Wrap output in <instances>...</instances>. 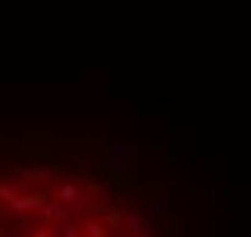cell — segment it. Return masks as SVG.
<instances>
[{
    "instance_id": "obj_1",
    "label": "cell",
    "mask_w": 251,
    "mask_h": 237,
    "mask_svg": "<svg viewBox=\"0 0 251 237\" xmlns=\"http://www.w3.org/2000/svg\"><path fill=\"white\" fill-rule=\"evenodd\" d=\"M11 208H19V212H37V208H44V190H33V194H25V197H15Z\"/></svg>"
},
{
    "instance_id": "obj_2",
    "label": "cell",
    "mask_w": 251,
    "mask_h": 237,
    "mask_svg": "<svg viewBox=\"0 0 251 237\" xmlns=\"http://www.w3.org/2000/svg\"><path fill=\"white\" fill-rule=\"evenodd\" d=\"M80 237H106V226L91 223V226H84V234H80Z\"/></svg>"
},
{
    "instance_id": "obj_3",
    "label": "cell",
    "mask_w": 251,
    "mask_h": 237,
    "mask_svg": "<svg viewBox=\"0 0 251 237\" xmlns=\"http://www.w3.org/2000/svg\"><path fill=\"white\" fill-rule=\"evenodd\" d=\"M58 197H62V201H73V197H76V186H62V190H58Z\"/></svg>"
},
{
    "instance_id": "obj_4",
    "label": "cell",
    "mask_w": 251,
    "mask_h": 237,
    "mask_svg": "<svg viewBox=\"0 0 251 237\" xmlns=\"http://www.w3.org/2000/svg\"><path fill=\"white\" fill-rule=\"evenodd\" d=\"M62 237H80V234H76L73 226H66V230H62Z\"/></svg>"
},
{
    "instance_id": "obj_5",
    "label": "cell",
    "mask_w": 251,
    "mask_h": 237,
    "mask_svg": "<svg viewBox=\"0 0 251 237\" xmlns=\"http://www.w3.org/2000/svg\"><path fill=\"white\" fill-rule=\"evenodd\" d=\"M33 237H55V230H37Z\"/></svg>"
}]
</instances>
